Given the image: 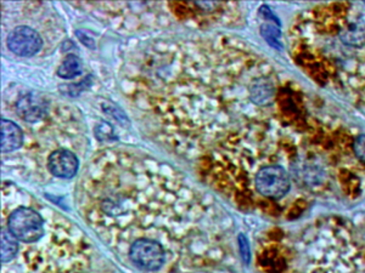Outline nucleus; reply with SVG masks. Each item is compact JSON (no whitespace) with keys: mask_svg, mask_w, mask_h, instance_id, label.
Wrapping results in <instances>:
<instances>
[{"mask_svg":"<svg viewBox=\"0 0 365 273\" xmlns=\"http://www.w3.org/2000/svg\"><path fill=\"white\" fill-rule=\"evenodd\" d=\"M9 231L25 245H34L44 238V219L34 208L20 205L8 216Z\"/></svg>","mask_w":365,"mask_h":273,"instance_id":"f257e3e1","label":"nucleus"},{"mask_svg":"<svg viewBox=\"0 0 365 273\" xmlns=\"http://www.w3.org/2000/svg\"><path fill=\"white\" fill-rule=\"evenodd\" d=\"M290 178L280 166H262L255 178V186L259 195L269 199H280L290 190Z\"/></svg>","mask_w":365,"mask_h":273,"instance_id":"7ed1b4c3","label":"nucleus"},{"mask_svg":"<svg viewBox=\"0 0 365 273\" xmlns=\"http://www.w3.org/2000/svg\"><path fill=\"white\" fill-rule=\"evenodd\" d=\"M19 242L9 228H1V264H9L16 257L19 252Z\"/></svg>","mask_w":365,"mask_h":273,"instance_id":"1a4fd4ad","label":"nucleus"},{"mask_svg":"<svg viewBox=\"0 0 365 273\" xmlns=\"http://www.w3.org/2000/svg\"><path fill=\"white\" fill-rule=\"evenodd\" d=\"M339 38L344 46L361 48L365 46V20L363 17H352L344 22L339 31Z\"/></svg>","mask_w":365,"mask_h":273,"instance_id":"0eeeda50","label":"nucleus"},{"mask_svg":"<svg viewBox=\"0 0 365 273\" xmlns=\"http://www.w3.org/2000/svg\"><path fill=\"white\" fill-rule=\"evenodd\" d=\"M9 49L22 58H31L42 49L43 39L37 31L29 26H19L9 33Z\"/></svg>","mask_w":365,"mask_h":273,"instance_id":"20e7f679","label":"nucleus"},{"mask_svg":"<svg viewBox=\"0 0 365 273\" xmlns=\"http://www.w3.org/2000/svg\"><path fill=\"white\" fill-rule=\"evenodd\" d=\"M1 152L10 154L15 149H20L24 144V133L19 125L11 120L1 118Z\"/></svg>","mask_w":365,"mask_h":273,"instance_id":"6e6552de","label":"nucleus"},{"mask_svg":"<svg viewBox=\"0 0 365 273\" xmlns=\"http://www.w3.org/2000/svg\"><path fill=\"white\" fill-rule=\"evenodd\" d=\"M239 249H240L242 260L245 261L246 264H247L250 261L249 240H246V237L244 235H240V237H239Z\"/></svg>","mask_w":365,"mask_h":273,"instance_id":"4468645a","label":"nucleus"},{"mask_svg":"<svg viewBox=\"0 0 365 273\" xmlns=\"http://www.w3.org/2000/svg\"><path fill=\"white\" fill-rule=\"evenodd\" d=\"M354 154L358 159L365 164V135L358 137L354 142Z\"/></svg>","mask_w":365,"mask_h":273,"instance_id":"ddd939ff","label":"nucleus"},{"mask_svg":"<svg viewBox=\"0 0 365 273\" xmlns=\"http://www.w3.org/2000/svg\"><path fill=\"white\" fill-rule=\"evenodd\" d=\"M129 259L138 269L146 272H156L166 262V249L155 238L140 237L129 247Z\"/></svg>","mask_w":365,"mask_h":273,"instance_id":"f03ea898","label":"nucleus"},{"mask_svg":"<svg viewBox=\"0 0 365 273\" xmlns=\"http://www.w3.org/2000/svg\"><path fill=\"white\" fill-rule=\"evenodd\" d=\"M78 168V158L70 149H56L48 158V169L56 178H72L77 174Z\"/></svg>","mask_w":365,"mask_h":273,"instance_id":"423d86ee","label":"nucleus"},{"mask_svg":"<svg viewBox=\"0 0 365 273\" xmlns=\"http://www.w3.org/2000/svg\"><path fill=\"white\" fill-rule=\"evenodd\" d=\"M273 92L272 84L267 82V80H263V79L255 80L252 85H251V89H250L251 99L259 105L267 104L273 97Z\"/></svg>","mask_w":365,"mask_h":273,"instance_id":"9b49d317","label":"nucleus"},{"mask_svg":"<svg viewBox=\"0 0 365 273\" xmlns=\"http://www.w3.org/2000/svg\"><path fill=\"white\" fill-rule=\"evenodd\" d=\"M49 111L48 100L39 92H29L17 100L16 113L27 123H37L44 119Z\"/></svg>","mask_w":365,"mask_h":273,"instance_id":"39448f33","label":"nucleus"},{"mask_svg":"<svg viewBox=\"0 0 365 273\" xmlns=\"http://www.w3.org/2000/svg\"><path fill=\"white\" fill-rule=\"evenodd\" d=\"M83 73V63L76 55H68L58 70V77L63 79H73Z\"/></svg>","mask_w":365,"mask_h":273,"instance_id":"9d476101","label":"nucleus"},{"mask_svg":"<svg viewBox=\"0 0 365 273\" xmlns=\"http://www.w3.org/2000/svg\"><path fill=\"white\" fill-rule=\"evenodd\" d=\"M261 29L262 34H263V37L266 38L267 42L272 44V46H277V48L280 46V42L278 41V38L280 37V32L278 29L270 25L262 26Z\"/></svg>","mask_w":365,"mask_h":273,"instance_id":"f8f14e48","label":"nucleus"}]
</instances>
